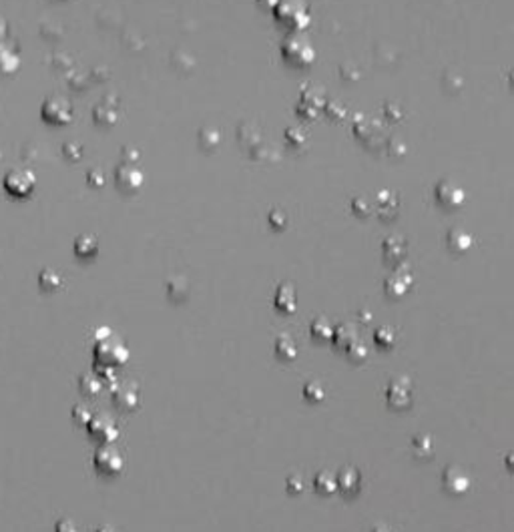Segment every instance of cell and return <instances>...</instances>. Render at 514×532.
<instances>
[{
	"label": "cell",
	"mask_w": 514,
	"mask_h": 532,
	"mask_svg": "<svg viewBox=\"0 0 514 532\" xmlns=\"http://www.w3.org/2000/svg\"><path fill=\"white\" fill-rule=\"evenodd\" d=\"M6 189L13 195H29L34 187V179L27 171H13L6 181H4Z\"/></svg>",
	"instance_id": "obj_14"
},
{
	"label": "cell",
	"mask_w": 514,
	"mask_h": 532,
	"mask_svg": "<svg viewBox=\"0 0 514 532\" xmlns=\"http://www.w3.org/2000/svg\"><path fill=\"white\" fill-rule=\"evenodd\" d=\"M448 249L454 253H464L472 247V235L462 229V227H454L448 231Z\"/></svg>",
	"instance_id": "obj_18"
},
{
	"label": "cell",
	"mask_w": 514,
	"mask_h": 532,
	"mask_svg": "<svg viewBox=\"0 0 514 532\" xmlns=\"http://www.w3.org/2000/svg\"><path fill=\"white\" fill-rule=\"evenodd\" d=\"M358 322L369 323L372 322V313H368V311H360V313H358Z\"/></svg>",
	"instance_id": "obj_33"
},
{
	"label": "cell",
	"mask_w": 514,
	"mask_h": 532,
	"mask_svg": "<svg viewBox=\"0 0 514 532\" xmlns=\"http://www.w3.org/2000/svg\"><path fill=\"white\" fill-rule=\"evenodd\" d=\"M96 251H98V243L93 235H82L75 243V253L82 259H91L95 258Z\"/></svg>",
	"instance_id": "obj_24"
},
{
	"label": "cell",
	"mask_w": 514,
	"mask_h": 532,
	"mask_svg": "<svg viewBox=\"0 0 514 532\" xmlns=\"http://www.w3.org/2000/svg\"><path fill=\"white\" fill-rule=\"evenodd\" d=\"M57 532H77V526L71 520H61L57 524Z\"/></svg>",
	"instance_id": "obj_32"
},
{
	"label": "cell",
	"mask_w": 514,
	"mask_h": 532,
	"mask_svg": "<svg viewBox=\"0 0 514 532\" xmlns=\"http://www.w3.org/2000/svg\"><path fill=\"white\" fill-rule=\"evenodd\" d=\"M273 352H275V355L279 360L291 362V360L298 357V343H295V339L291 338L289 334H279L275 338V343H273Z\"/></svg>",
	"instance_id": "obj_17"
},
{
	"label": "cell",
	"mask_w": 514,
	"mask_h": 532,
	"mask_svg": "<svg viewBox=\"0 0 514 532\" xmlns=\"http://www.w3.org/2000/svg\"><path fill=\"white\" fill-rule=\"evenodd\" d=\"M355 338H358V332H355V327H353L352 323H339L337 327H334L332 343H334V348H336V350L346 352V350H348V346H350Z\"/></svg>",
	"instance_id": "obj_19"
},
{
	"label": "cell",
	"mask_w": 514,
	"mask_h": 532,
	"mask_svg": "<svg viewBox=\"0 0 514 532\" xmlns=\"http://www.w3.org/2000/svg\"><path fill=\"white\" fill-rule=\"evenodd\" d=\"M362 484H364L362 472L355 466H344L336 474L337 490L344 496H348V498H352V496H355L362 490Z\"/></svg>",
	"instance_id": "obj_10"
},
{
	"label": "cell",
	"mask_w": 514,
	"mask_h": 532,
	"mask_svg": "<svg viewBox=\"0 0 514 532\" xmlns=\"http://www.w3.org/2000/svg\"><path fill=\"white\" fill-rule=\"evenodd\" d=\"M372 532H392L388 526H384V524H378V526H374L372 529Z\"/></svg>",
	"instance_id": "obj_34"
},
{
	"label": "cell",
	"mask_w": 514,
	"mask_h": 532,
	"mask_svg": "<svg viewBox=\"0 0 514 532\" xmlns=\"http://www.w3.org/2000/svg\"><path fill=\"white\" fill-rule=\"evenodd\" d=\"M273 306H275L277 311H281V313H293L295 307H298V293H295V288H293L291 283H281V286L275 290Z\"/></svg>",
	"instance_id": "obj_13"
},
{
	"label": "cell",
	"mask_w": 514,
	"mask_h": 532,
	"mask_svg": "<svg viewBox=\"0 0 514 532\" xmlns=\"http://www.w3.org/2000/svg\"><path fill=\"white\" fill-rule=\"evenodd\" d=\"M96 532H117V531H115V529H111V526H101V529H98Z\"/></svg>",
	"instance_id": "obj_35"
},
{
	"label": "cell",
	"mask_w": 514,
	"mask_h": 532,
	"mask_svg": "<svg viewBox=\"0 0 514 532\" xmlns=\"http://www.w3.org/2000/svg\"><path fill=\"white\" fill-rule=\"evenodd\" d=\"M408 253V245L404 242V237L392 235L384 242V259L390 263H402Z\"/></svg>",
	"instance_id": "obj_15"
},
{
	"label": "cell",
	"mask_w": 514,
	"mask_h": 532,
	"mask_svg": "<svg viewBox=\"0 0 514 532\" xmlns=\"http://www.w3.org/2000/svg\"><path fill=\"white\" fill-rule=\"evenodd\" d=\"M270 221H272V226L277 229V231H281V229H286L288 227V217L281 213V211H273L272 217H270Z\"/></svg>",
	"instance_id": "obj_31"
},
{
	"label": "cell",
	"mask_w": 514,
	"mask_h": 532,
	"mask_svg": "<svg viewBox=\"0 0 514 532\" xmlns=\"http://www.w3.org/2000/svg\"><path fill=\"white\" fill-rule=\"evenodd\" d=\"M386 402L394 410H408L414 402L412 382L404 376L390 380V384L386 387Z\"/></svg>",
	"instance_id": "obj_3"
},
{
	"label": "cell",
	"mask_w": 514,
	"mask_h": 532,
	"mask_svg": "<svg viewBox=\"0 0 514 532\" xmlns=\"http://www.w3.org/2000/svg\"><path fill=\"white\" fill-rule=\"evenodd\" d=\"M412 452L420 460H430L434 456V438L430 434H416L412 438Z\"/></svg>",
	"instance_id": "obj_22"
},
{
	"label": "cell",
	"mask_w": 514,
	"mask_h": 532,
	"mask_svg": "<svg viewBox=\"0 0 514 532\" xmlns=\"http://www.w3.org/2000/svg\"><path fill=\"white\" fill-rule=\"evenodd\" d=\"M346 354H348V357H350L352 362H364V360L368 357V343L358 336V338L353 339L352 343L348 346Z\"/></svg>",
	"instance_id": "obj_27"
},
{
	"label": "cell",
	"mask_w": 514,
	"mask_h": 532,
	"mask_svg": "<svg viewBox=\"0 0 514 532\" xmlns=\"http://www.w3.org/2000/svg\"><path fill=\"white\" fill-rule=\"evenodd\" d=\"M332 334H334V323L330 322L325 316H320L316 318L314 322L309 323V336L316 339V341H332Z\"/></svg>",
	"instance_id": "obj_20"
},
{
	"label": "cell",
	"mask_w": 514,
	"mask_h": 532,
	"mask_svg": "<svg viewBox=\"0 0 514 532\" xmlns=\"http://www.w3.org/2000/svg\"><path fill=\"white\" fill-rule=\"evenodd\" d=\"M167 293H169V297H171L173 302H177V304L189 300V293H191V283H189V279L183 277V275H173V277L167 281Z\"/></svg>",
	"instance_id": "obj_16"
},
{
	"label": "cell",
	"mask_w": 514,
	"mask_h": 532,
	"mask_svg": "<svg viewBox=\"0 0 514 532\" xmlns=\"http://www.w3.org/2000/svg\"><path fill=\"white\" fill-rule=\"evenodd\" d=\"M314 488L321 496H332L334 492H337L336 474L330 470H320L314 478Z\"/></svg>",
	"instance_id": "obj_21"
},
{
	"label": "cell",
	"mask_w": 514,
	"mask_h": 532,
	"mask_svg": "<svg viewBox=\"0 0 514 532\" xmlns=\"http://www.w3.org/2000/svg\"><path fill=\"white\" fill-rule=\"evenodd\" d=\"M412 286V274L408 269H396L392 275H388L384 281V291L388 297L392 300H400L402 295H406V291Z\"/></svg>",
	"instance_id": "obj_11"
},
{
	"label": "cell",
	"mask_w": 514,
	"mask_h": 532,
	"mask_svg": "<svg viewBox=\"0 0 514 532\" xmlns=\"http://www.w3.org/2000/svg\"><path fill=\"white\" fill-rule=\"evenodd\" d=\"M281 52H284V59L295 66H307L314 61V49H311L309 40L300 34H291L284 43Z\"/></svg>",
	"instance_id": "obj_4"
},
{
	"label": "cell",
	"mask_w": 514,
	"mask_h": 532,
	"mask_svg": "<svg viewBox=\"0 0 514 532\" xmlns=\"http://www.w3.org/2000/svg\"><path fill=\"white\" fill-rule=\"evenodd\" d=\"M112 404L119 408V410H125V412H131V410H137L139 404H141V392L139 387L131 382H125V384H117L115 390H112Z\"/></svg>",
	"instance_id": "obj_8"
},
{
	"label": "cell",
	"mask_w": 514,
	"mask_h": 532,
	"mask_svg": "<svg viewBox=\"0 0 514 532\" xmlns=\"http://www.w3.org/2000/svg\"><path fill=\"white\" fill-rule=\"evenodd\" d=\"M93 464H95L96 472L103 474V476H119L125 468V458L123 454L117 450L112 444H101L95 452V458H93Z\"/></svg>",
	"instance_id": "obj_2"
},
{
	"label": "cell",
	"mask_w": 514,
	"mask_h": 532,
	"mask_svg": "<svg viewBox=\"0 0 514 532\" xmlns=\"http://www.w3.org/2000/svg\"><path fill=\"white\" fill-rule=\"evenodd\" d=\"M286 484H288L289 494H302V492L305 490L304 476H302V474H298V472H293L288 480H286Z\"/></svg>",
	"instance_id": "obj_29"
},
{
	"label": "cell",
	"mask_w": 514,
	"mask_h": 532,
	"mask_svg": "<svg viewBox=\"0 0 514 532\" xmlns=\"http://www.w3.org/2000/svg\"><path fill=\"white\" fill-rule=\"evenodd\" d=\"M95 355L96 364L117 368V366H121V364L127 362L128 350L125 348V343H123L121 339L115 338L109 330H105V332H103V338H96Z\"/></svg>",
	"instance_id": "obj_1"
},
{
	"label": "cell",
	"mask_w": 514,
	"mask_h": 532,
	"mask_svg": "<svg viewBox=\"0 0 514 532\" xmlns=\"http://www.w3.org/2000/svg\"><path fill=\"white\" fill-rule=\"evenodd\" d=\"M464 189L450 179H444L436 185V201L444 209H458L464 203Z\"/></svg>",
	"instance_id": "obj_7"
},
{
	"label": "cell",
	"mask_w": 514,
	"mask_h": 532,
	"mask_svg": "<svg viewBox=\"0 0 514 532\" xmlns=\"http://www.w3.org/2000/svg\"><path fill=\"white\" fill-rule=\"evenodd\" d=\"M61 286V275L57 274V272H52V269H47V272H43L41 275V288L45 291H52L57 290Z\"/></svg>",
	"instance_id": "obj_28"
},
{
	"label": "cell",
	"mask_w": 514,
	"mask_h": 532,
	"mask_svg": "<svg viewBox=\"0 0 514 532\" xmlns=\"http://www.w3.org/2000/svg\"><path fill=\"white\" fill-rule=\"evenodd\" d=\"M79 387L80 392L87 394V396H96L101 392V387H103V380L96 374H85L79 380Z\"/></svg>",
	"instance_id": "obj_25"
},
{
	"label": "cell",
	"mask_w": 514,
	"mask_h": 532,
	"mask_svg": "<svg viewBox=\"0 0 514 532\" xmlns=\"http://www.w3.org/2000/svg\"><path fill=\"white\" fill-rule=\"evenodd\" d=\"M43 114H45V119H47L48 123H52V125H64L73 117L68 103L63 101V98H50V101H47L45 107H43Z\"/></svg>",
	"instance_id": "obj_12"
},
{
	"label": "cell",
	"mask_w": 514,
	"mask_h": 532,
	"mask_svg": "<svg viewBox=\"0 0 514 532\" xmlns=\"http://www.w3.org/2000/svg\"><path fill=\"white\" fill-rule=\"evenodd\" d=\"M304 398L309 404H318L325 398V387L318 380H311L304 386Z\"/></svg>",
	"instance_id": "obj_26"
},
{
	"label": "cell",
	"mask_w": 514,
	"mask_h": 532,
	"mask_svg": "<svg viewBox=\"0 0 514 532\" xmlns=\"http://www.w3.org/2000/svg\"><path fill=\"white\" fill-rule=\"evenodd\" d=\"M115 181H117V187L123 191V193H137L141 187H143V173L133 167V165H119L117 167V175H115Z\"/></svg>",
	"instance_id": "obj_9"
},
{
	"label": "cell",
	"mask_w": 514,
	"mask_h": 532,
	"mask_svg": "<svg viewBox=\"0 0 514 532\" xmlns=\"http://www.w3.org/2000/svg\"><path fill=\"white\" fill-rule=\"evenodd\" d=\"M87 430L101 444H112L119 438V426L107 414H93V418L87 422Z\"/></svg>",
	"instance_id": "obj_5"
},
{
	"label": "cell",
	"mask_w": 514,
	"mask_h": 532,
	"mask_svg": "<svg viewBox=\"0 0 514 532\" xmlns=\"http://www.w3.org/2000/svg\"><path fill=\"white\" fill-rule=\"evenodd\" d=\"M91 418H93V412H91L85 404H77V406L73 408V420H75L77 424H87Z\"/></svg>",
	"instance_id": "obj_30"
},
{
	"label": "cell",
	"mask_w": 514,
	"mask_h": 532,
	"mask_svg": "<svg viewBox=\"0 0 514 532\" xmlns=\"http://www.w3.org/2000/svg\"><path fill=\"white\" fill-rule=\"evenodd\" d=\"M440 480H442L444 490L452 496H462L470 490V476H468L464 468L458 466V464H450V466L444 468Z\"/></svg>",
	"instance_id": "obj_6"
},
{
	"label": "cell",
	"mask_w": 514,
	"mask_h": 532,
	"mask_svg": "<svg viewBox=\"0 0 514 532\" xmlns=\"http://www.w3.org/2000/svg\"><path fill=\"white\" fill-rule=\"evenodd\" d=\"M398 341V334L392 325H382L374 332V343L380 350H392Z\"/></svg>",
	"instance_id": "obj_23"
}]
</instances>
